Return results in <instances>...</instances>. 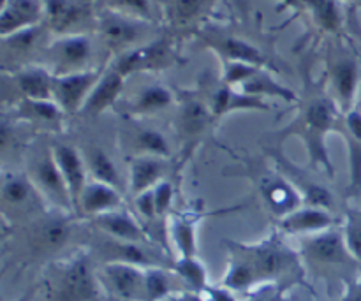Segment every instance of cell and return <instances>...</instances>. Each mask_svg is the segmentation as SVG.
I'll return each instance as SVG.
<instances>
[{"label": "cell", "instance_id": "obj_1", "mask_svg": "<svg viewBox=\"0 0 361 301\" xmlns=\"http://www.w3.org/2000/svg\"><path fill=\"white\" fill-rule=\"evenodd\" d=\"M344 113L330 97L323 94L312 95L300 102V111L293 122L275 133V143H284L289 137H298L309 155V166L316 171L334 178L335 168L328 152V136L338 134Z\"/></svg>", "mask_w": 361, "mask_h": 301}, {"label": "cell", "instance_id": "obj_2", "mask_svg": "<svg viewBox=\"0 0 361 301\" xmlns=\"http://www.w3.org/2000/svg\"><path fill=\"white\" fill-rule=\"evenodd\" d=\"M226 247L238 252L252 268L259 288L263 285H305V266L300 252L284 242V235L274 228L268 238L257 243H240L228 240Z\"/></svg>", "mask_w": 361, "mask_h": 301}, {"label": "cell", "instance_id": "obj_3", "mask_svg": "<svg viewBox=\"0 0 361 301\" xmlns=\"http://www.w3.org/2000/svg\"><path fill=\"white\" fill-rule=\"evenodd\" d=\"M300 240L298 252L303 266L314 277L324 278L326 282L338 281L344 285L361 275V263L353 256L342 226Z\"/></svg>", "mask_w": 361, "mask_h": 301}, {"label": "cell", "instance_id": "obj_4", "mask_svg": "<svg viewBox=\"0 0 361 301\" xmlns=\"http://www.w3.org/2000/svg\"><path fill=\"white\" fill-rule=\"evenodd\" d=\"M224 150H228L238 162V168H236L238 171L224 173V175H235L249 180L275 221L303 207V199L298 190L286 180L284 175L279 173L274 164L268 168L267 157L254 159L249 155H238L229 148H224Z\"/></svg>", "mask_w": 361, "mask_h": 301}, {"label": "cell", "instance_id": "obj_5", "mask_svg": "<svg viewBox=\"0 0 361 301\" xmlns=\"http://www.w3.org/2000/svg\"><path fill=\"white\" fill-rule=\"evenodd\" d=\"M263 155L271 161V164L279 169L281 175L286 176L289 183L295 187L302 196L303 204H312V207H323L328 210H335V197L331 190L321 182L319 171L307 166H300L284 152L281 143H264Z\"/></svg>", "mask_w": 361, "mask_h": 301}, {"label": "cell", "instance_id": "obj_6", "mask_svg": "<svg viewBox=\"0 0 361 301\" xmlns=\"http://www.w3.org/2000/svg\"><path fill=\"white\" fill-rule=\"evenodd\" d=\"M51 282V291L56 301H94L102 288L99 271L94 268L92 256L87 252L74 254L56 266V275Z\"/></svg>", "mask_w": 361, "mask_h": 301}, {"label": "cell", "instance_id": "obj_7", "mask_svg": "<svg viewBox=\"0 0 361 301\" xmlns=\"http://www.w3.org/2000/svg\"><path fill=\"white\" fill-rule=\"evenodd\" d=\"M27 175L30 176L35 189L39 190V194L44 197V201L53 210L76 215L66 180H63L62 173H60L59 166L55 162V157L51 154V147L42 150V154H39L30 162Z\"/></svg>", "mask_w": 361, "mask_h": 301}, {"label": "cell", "instance_id": "obj_8", "mask_svg": "<svg viewBox=\"0 0 361 301\" xmlns=\"http://www.w3.org/2000/svg\"><path fill=\"white\" fill-rule=\"evenodd\" d=\"M73 214L66 211H44L28 221V249L35 256L56 254L67 245L73 233Z\"/></svg>", "mask_w": 361, "mask_h": 301}, {"label": "cell", "instance_id": "obj_9", "mask_svg": "<svg viewBox=\"0 0 361 301\" xmlns=\"http://www.w3.org/2000/svg\"><path fill=\"white\" fill-rule=\"evenodd\" d=\"M2 207L4 217L13 214L18 219H27V221L39 217L41 214L48 211V208H51L35 189L30 176L27 173L18 171H4Z\"/></svg>", "mask_w": 361, "mask_h": 301}, {"label": "cell", "instance_id": "obj_10", "mask_svg": "<svg viewBox=\"0 0 361 301\" xmlns=\"http://www.w3.org/2000/svg\"><path fill=\"white\" fill-rule=\"evenodd\" d=\"M215 116L203 99L187 97L180 104L175 118L176 137L182 143V155L190 157L197 147L210 136Z\"/></svg>", "mask_w": 361, "mask_h": 301}, {"label": "cell", "instance_id": "obj_11", "mask_svg": "<svg viewBox=\"0 0 361 301\" xmlns=\"http://www.w3.org/2000/svg\"><path fill=\"white\" fill-rule=\"evenodd\" d=\"M145 270L129 263H102L99 268L101 285L122 301H145Z\"/></svg>", "mask_w": 361, "mask_h": 301}, {"label": "cell", "instance_id": "obj_12", "mask_svg": "<svg viewBox=\"0 0 361 301\" xmlns=\"http://www.w3.org/2000/svg\"><path fill=\"white\" fill-rule=\"evenodd\" d=\"M101 80L97 70L56 74L53 76V101L62 108L67 116L81 113L88 95Z\"/></svg>", "mask_w": 361, "mask_h": 301}, {"label": "cell", "instance_id": "obj_13", "mask_svg": "<svg viewBox=\"0 0 361 301\" xmlns=\"http://www.w3.org/2000/svg\"><path fill=\"white\" fill-rule=\"evenodd\" d=\"M338 224V217L335 211L323 207H312L303 204L298 210L291 211L286 217L275 221V229L281 231L284 236H305L317 235V233L328 231Z\"/></svg>", "mask_w": 361, "mask_h": 301}, {"label": "cell", "instance_id": "obj_14", "mask_svg": "<svg viewBox=\"0 0 361 301\" xmlns=\"http://www.w3.org/2000/svg\"><path fill=\"white\" fill-rule=\"evenodd\" d=\"M120 148L129 157H141V155H150V157H162L171 161L173 150L168 137L154 127L140 125L129 127L123 133L118 134Z\"/></svg>", "mask_w": 361, "mask_h": 301}, {"label": "cell", "instance_id": "obj_15", "mask_svg": "<svg viewBox=\"0 0 361 301\" xmlns=\"http://www.w3.org/2000/svg\"><path fill=\"white\" fill-rule=\"evenodd\" d=\"M90 222L101 235L109 236V238L122 240V242H133V243H152L155 245V240L152 238L148 229L141 221H137L129 210H118L108 211L104 215L92 219Z\"/></svg>", "mask_w": 361, "mask_h": 301}, {"label": "cell", "instance_id": "obj_16", "mask_svg": "<svg viewBox=\"0 0 361 301\" xmlns=\"http://www.w3.org/2000/svg\"><path fill=\"white\" fill-rule=\"evenodd\" d=\"M51 154L53 157H55V162L56 166H59L60 173H62L63 180H66L71 199H73L74 203V214H76L78 201H80L87 183L90 182V180H88L90 175H88L83 152H81L80 148L73 147V145L53 143Z\"/></svg>", "mask_w": 361, "mask_h": 301}, {"label": "cell", "instance_id": "obj_17", "mask_svg": "<svg viewBox=\"0 0 361 301\" xmlns=\"http://www.w3.org/2000/svg\"><path fill=\"white\" fill-rule=\"evenodd\" d=\"M338 134L348 148L349 182L345 196L358 197L361 194V111L355 108L344 113Z\"/></svg>", "mask_w": 361, "mask_h": 301}, {"label": "cell", "instance_id": "obj_18", "mask_svg": "<svg viewBox=\"0 0 361 301\" xmlns=\"http://www.w3.org/2000/svg\"><path fill=\"white\" fill-rule=\"evenodd\" d=\"M129 180H127V192L133 197L152 190L159 183L168 180L169 175V159L150 157H129Z\"/></svg>", "mask_w": 361, "mask_h": 301}, {"label": "cell", "instance_id": "obj_19", "mask_svg": "<svg viewBox=\"0 0 361 301\" xmlns=\"http://www.w3.org/2000/svg\"><path fill=\"white\" fill-rule=\"evenodd\" d=\"M331 85H334L335 104L338 106V109L342 113L355 109L361 87L360 63L356 62L355 56H344L334 63Z\"/></svg>", "mask_w": 361, "mask_h": 301}, {"label": "cell", "instance_id": "obj_20", "mask_svg": "<svg viewBox=\"0 0 361 301\" xmlns=\"http://www.w3.org/2000/svg\"><path fill=\"white\" fill-rule=\"evenodd\" d=\"M123 207V192L111 185H106L102 182L90 180L81 194L76 207L78 217H83L87 221L104 215L108 211L118 210Z\"/></svg>", "mask_w": 361, "mask_h": 301}, {"label": "cell", "instance_id": "obj_21", "mask_svg": "<svg viewBox=\"0 0 361 301\" xmlns=\"http://www.w3.org/2000/svg\"><path fill=\"white\" fill-rule=\"evenodd\" d=\"M169 60H171V49H169L168 42L155 41L123 53L116 62L115 69L123 76H127V74L137 73V70L161 69V67L168 66Z\"/></svg>", "mask_w": 361, "mask_h": 301}, {"label": "cell", "instance_id": "obj_22", "mask_svg": "<svg viewBox=\"0 0 361 301\" xmlns=\"http://www.w3.org/2000/svg\"><path fill=\"white\" fill-rule=\"evenodd\" d=\"M66 116L67 115L62 111V108L53 99H49V101L23 99L16 108L18 120L42 129L44 133H59Z\"/></svg>", "mask_w": 361, "mask_h": 301}, {"label": "cell", "instance_id": "obj_23", "mask_svg": "<svg viewBox=\"0 0 361 301\" xmlns=\"http://www.w3.org/2000/svg\"><path fill=\"white\" fill-rule=\"evenodd\" d=\"M208 215L203 211H182L168 219V233L180 257L197 256V228Z\"/></svg>", "mask_w": 361, "mask_h": 301}, {"label": "cell", "instance_id": "obj_24", "mask_svg": "<svg viewBox=\"0 0 361 301\" xmlns=\"http://www.w3.org/2000/svg\"><path fill=\"white\" fill-rule=\"evenodd\" d=\"M41 4L37 0H4L0 14V34L2 37L35 27L41 18Z\"/></svg>", "mask_w": 361, "mask_h": 301}, {"label": "cell", "instance_id": "obj_25", "mask_svg": "<svg viewBox=\"0 0 361 301\" xmlns=\"http://www.w3.org/2000/svg\"><path fill=\"white\" fill-rule=\"evenodd\" d=\"M123 78L126 76L120 74L116 69L109 70L104 76H101V80L97 81L94 90L88 95L80 115L85 116V118H97L106 109L111 108L118 101L120 94L123 90Z\"/></svg>", "mask_w": 361, "mask_h": 301}, {"label": "cell", "instance_id": "obj_26", "mask_svg": "<svg viewBox=\"0 0 361 301\" xmlns=\"http://www.w3.org/2000/svg\"><path fill=\"white\" fill-rule=\"evenodd\" d=\"M210 109L214 113L215 120L222 118V116L229 115V113L235 111H268L270 106L259 97H252V95H247L243 92L236 94L235 90H231V87L224 85V87L219 88L210 99Z\"/></svg>", "mask_w": 361, "mask_h": 301}, {"label": "cell", "instance_id": "obj_27", "mask_svg": "<svg viewBox=\"0 0 361 301\" xmlns=\"http://www.w3.org/2000/svg\"><path fill=\"white\" fill-rule=\"evenodd\" d=\"M53 55L59 63L60 74L80 73V67L90 59L92 44L85 35H69V37L55 42Z\"/></svg>", "mask_w": 361, "mask_h": 301}, {"label": "cell", "instance_id": "obj_28", "mask_svg": "<svg viewBox=\"0 0 361 301\" xmlns=\"http://www.w3.org/2000/svg\"><path fill=\"white\" fill-rule=\"evenodd\" d=\"M81 152H83L85 162H87L90 180L115 187L120 192H127V185H123V180L118 168H116L113 159L101 147H97V145H87Z\"/></svg>", "mask_w": 361, "mask_h": 301}, {"label": "cell", "instance_id": "obj_29", "mask_svg": "<svg viewBox=\"0 0 361 301\" xmlns=\"http://www.w3.org/2000/svg\"><path fill=\"white\" fill-rule=\"evenodd\" d=\"M102 39L109 48H127L140 37V27L118 14H106L101 20Z\"/></svg>", "mask_w": 361, "mask_h": 301}, {"label": "cell", "instance_id": "obj_30", "mask_svg": "<svg viewBox=\"0 0 361 301\" xmlns=\"http://www.w3.org/2000/svg\"><path fill=\"white\" fill-rule=\"evenodd\" d=\"M178 275L171 268H147L145 270V301H166L173 293H185L176 288Z\"/></svg>", "mask_w": 361, "mask_h": 301}, {"label": "cell", "instance_id": "obj_31", "mask_svg": "<svg viewBox=\"0 0 361 301\" xmlns=\"http://www.w3.org/2000/svg\"><path fill=\"white\" fill-rule=\"evenodd\" d=\"M16 83L23 99L34 101H49L53 99V76H49L44 69L30 67L16 74Z\"/></svg>", "mask_w": 361, "mask_h": 301}, {"label": "cell", "instance_id": "obj_32", "mask_svg": "<svg viewBox=\"0 0 361 301\" xmlns=\"http://www.w3.org/2000/svg\"><path fill=\"white\" fill-rule=\"evenodd\" d=\"M173 102V94L168 88L161 87V85H152V87L143 88L140 94L136 95L129 106V113L134 118H141V116L154 115V113L162 111L168 108Z\"/></svg>", "mask_w": 361, "mask_h": 301}, {"label": "cell", "instance_id": "obj_33", "mask_svg": "<svg viewBox=\"0 0 361 301\" xmlns=\"http://www.w3.org/2000/svg\"><path fill=\"white\" fill-rule=\"evenodd\" d=\"M171 270L178 275L180 281H182V284L185 285V289L189 293L203 295L210 288L207 268H204V264L201 263L197 256L178 257L176 261H173Z\"/></svg>", "mask_w": 361, "mask_h": 301}, {"label": "cell", "instance_id": "obj_34", "mask_svg": "<svg viewBox=\"0 0 361 301\" xmlns=\"http://www.w3.org/2000/svg\"><path fill=\"white\" fill-rule=\"evenodd\" d=\"M242 92L243 94L252 95V97H259V99L264 97V95H268V97H279L282 99V101H288V102L298 101L295 92L282 87V85H279L277 81L271 80V78L268 76V74H264L261 69H257L256 73L245 81V83H242Z\"/></svg>", "mask_w": 361, "mask_h": 301}, {"label": "cell", "instance_id": "obj_35", "mask_svg": "<svg viewBox=\"0 0 361 301\" xmlns=\"http://www.w3.org/2000/svg\"><path fill=\"white\" fill-rule=\"evenodd\" d=\"M217 48L228 56L233 62H243V63H252V66H263L264 60L263 53L256 48V46L249 44L247 41L236 37H226L217 42Z\"/></svg>", "mask_w": 361, "mask_h": 301}, {"label": "cell", "instance_id": "obj_36", "mask_svg": "<svg viewBox=\"0 0 361 301\" xmlns=\"http://www.w3.org/2000/svg\"><path fill=\"white\" fill-rule=\"evenodd\" d=\"M46 14L55 30H67L81 16V9L71 0H46Z\"/></svg>", "mask_w": 361, "mask_h": 301}, {"label": "cell", "instance_id": "obj_37", "mask_svg": "<svg viewBox=\"0 0 361 301\" xmlns=\"http://www.w3.org/2000/svg\"><path fill=\"white\" fill-rule=\"evenodd\" d=\"M302 4L312 13L321 28L328 32H337L341 28L342 18L335 0H302Z\"/></svg>", "mask_w": 361, "mask_h": 301}, {"label": "cell", "instance_id": "obj_38", "mask_svg": "<svg viewBox=\"0 0 361 301\" xmlns=\"http://www.w3.org/2000/svg\"><path fill=\"white\" fill-rule=\"evenodd\" d=\"M342 231L353 256L361 263V208L345 207L342 215Z\"/></svg>", "mask_w": 361, "mask_h": 301}, {"label": "cell", "instance_id": "obj_39", "mask_svg": "<svg viewBox=\"0 0 361 301\" xmlns=\"http://www.w3.org/2000/svg\"><path fill=\"white\" fill-rule=\"evenodd\" d=\"M152 190H154L159 221H166L169 217V211H171L173 201H175V185H173V180H164V182H161Z\"/></svg>", "mask_w": 361, "mask_h": 301}, {"label": "cell", "instance_id": "obj_40", "mask_svg": "<svg viewBox=\"0 0 361 301\" xmlns=\"http://www.w3.org/2000/svg\"><path fill=\"white\" fill-rule=\"evenodd\" d=\"M289 289L282 285H263L250 295L249 301H288L286 295Z\"/></svg>", "mask_w": 361, "mask_h": 301}, {"label": "cell", "instance_id": "obj_41", "mask_svg": "<svg viewBox=\"0 0 361 301\" xmlns=\"http://www.w3.org/2000/svg\"><path fill=\"white\" fill-rule=\"evenodd\" d=\"M203 4L204 0H175L173 11H175V16L178 18L180 21H187L200 13Z\"/></svg>", "mask_w": 361, "mask_h": 301}, {"label": "cell", "instance_id": "obj_42", "mask_svg": "<svg viewBox=\"0 0 361 301\" xmlns=\"http://www.w3.org/2000/svg\"><path fill=\"white\" fill-rule=\"evenodd\" d=\"M335 301H361V275L358 278L345 282L344 293Z\"/></svg>", "mask_w": 361, "mask_h": 301}, {"label": "cell", "instance_id": "obj_43", "mask_svg": "<svg viewBox=\"0 0 361 301\" xmlns=\"http://www.w3.org/2000/svg\"><path fill=\"white\" fill-rule=\"evenodd\" d=\"M116 4L129 11V13L140 14V16H148V13H150V2L148 0H116Z\"/></svg>", "mask_w": 361, "mask_h": 301}, {"label": "cell", "instance_id": "obj_44", "mask_svg": "<svg viewBox=\"0 0 361 301\" xmlns=\"http://www.w3.org/2000/svg\"><path fill=\"white\" fill-rule=\"evenodd\" d=\"M176 301H204L203 295H197V293H180Z\"/></svg>", "mask_w": 361, "mask_h": 301}, {"label": "cell", "instance_id": "obj_45", "mask_svg": "<svg viewBox=\"0 0 361 301\" xmlns=\"http://www.w3.org/2000/svg\"><path fill=\"white\" fill-rule=\"evenodd\" d=\"M356 109L361 111V87H360V94H358V101H356Z\"/></svg>", "mask_w": 361, "mask_h": 301}, {"label": "cell", "instance_id": "obj_46", "mask_svg": "<svg viewBox=\"0 0 361 301\" xmlns=\"http://www.w3.org/2000/svg\"><path fill=\"white\" fill-rule=\"evenodd\" d=\"M358 2H361V0H358Z\"/></svg>", "mask_w": 361, "mask_h": 301}]
</instances>
